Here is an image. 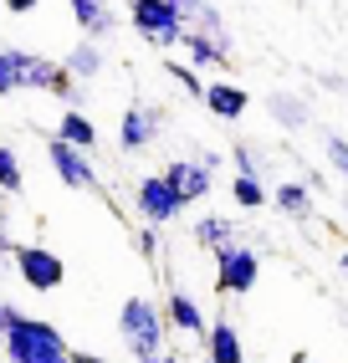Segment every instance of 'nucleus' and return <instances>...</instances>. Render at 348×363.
<instances>
[{
	"mask_svg": "<svg viewBox=\"0 0 348 363\" xmlns=\"http://www.w3.org/2000/svg\"><path fill=\"white\" fill-rule=\"evenodd\" d=\"M0 353L6 363H72V343L62 337V328L46 318H26V312L0 333Z\"/></svg>",
	"mask_w": 348,
	"mask_h": 363,
	"instance_id": "obj_1",
	"label": "nucleus"
},
{
	"mask_svg": "<svg viewBox=\"0 0 348 363\" xmlns=\"http://www.w3.org/2000/svg\"><path fill=\"white\" fill-rule=\"evenodd\" d=\"M118 337H123V348L134 353V363L169 348V323H164L159 302L154 297H129L118 307Z\"/></svg>",
	"mask_w": 348,
	"mask_h": 363,
	"instance_id": "obj_2",
	"label": "nucleus"
},
{
	"mask_svg": "<svg viewBox=\"0 0 348 363\" xmlns=\"http://www.w3.org/2000/svg\"><path fill=\"white\" fill-rule=\"evenodd\" d=\"M129 26L154 46V52H180V36H185V16L169 6V0H129Z\"/></svg>",
	"mask_w": 348,
	"mask_h": 363,
	"instance_id": "obj_3",
	"label": "nucleus"
},
{
	"mask_svg": "<svg viewBox=\"0 0 348 363\" xmlns=\"http://www.w3.org/2000/svg\"><path fill=\"white\" fill-rule=\"evenodd\" d=\"M210 256H215V292L220 297H251V286L261 281V256L251 246H241V240H226Z\"/></svg>",
	"mask_w": 348,
	"mask_h": 363,
	"instance_id": "obj_4",
	"label": "nucleus"
},
{
	"mask_svg": "<svg viewBox=\"0 0 348 363\" xmlns=\"http://www.w3.org/2000/svg\"><path fill=\"white\" fill-rule=\"evenodd\" d=\"M134 210H138L143 225H159V230H164V225H174V220L185 215V200L174 195L169 179L154 169V174H138V184H134Z\"/></svg>",
	"mask_w": 348,
	"mask_h": 363,
	"instance_id": "obj_5",
	"label": "nucleus"
},
{
	"mask_svg": "<svg viewBox=\"0 0 348 363\" xmlns=\"http://www.w3.org/2000/svg\"><path fill=\"white\" fill-rule=\"evenodd\" d=\"M11 277H21L31 292H57L67 281V266L52 246H11Z\"/></svg>",
	"mask_w": 348,
	"mask_h": 363,
	"instance_id": "obj_6",
	"label": "nucleus"
},
{
	"mask_svg": "<svg viewBox=\"0 0 348 363\" xmlns=\"http://www.w3.org/2000/svg\"><path fill=\"white\" fill-rule=\"evenodd\" d=\"M46 164L57 169V179L67 184V189H92L103 184V174H97V164H92V154L87 149H72V143H62L57 133H46Z\"/></svg>",
	"mask_w": 348,
	"mask_h": 363,
	"instance_id": "obj_7",
	"label": "nucleus"
},
{
	"mask_svg": "<svg viewBox=\"0 0 348 363\" xmlns=\"http://www.w3.org/2000/svg\"><path fill=\"white\" fill-rule=\"evenodd\" d=\"M164 133V108L154 103H129L118 118V149L123 154H148Z\"/></svg>",
	"mask_w": 348,
	"mask_h": 363,
	"instance_id": "obj_8",
	"label": "nucleus"
},
{
	"mask_svg": "<svg viewBox=\"0 0 348 363\" xmlns=\"http://www.w3.org/2000/svg\"><path fill=\"white\" fill-rule=\"evenodd\" d=\"M159 174L169 179L174 195L185 200V210H190V205H200V200L210 195V189H215V169H210V164H200L195 154H190V159H169V164L159 169Z\"/></svg>",
	"mask_w": 348,
	"mask_h": 363,
	"instance_id": "obj_9",
	"label": "nucleus"
},
{
	"mask_svg": "<svg viewBox=\"0 0 348 363\" xmlns=\"http://www.w3.org/2000/svg\"><path fill=\"white\" fill-rule=\"evenodd\" d=\"M200 103L210 108V118H220V123H241V118L251 113V92L241 82H226V77H205Z\"/></svg>",
	"mask_w": 348,
	"mask_h": 363,
	"instance_id": "obj_10",
	"label": "nucleus"
},
{
	"mask_svg": "<svg viewBox=\"0 0 348 363\" xmlns=\"http://www.w3.org/2000/svg\"><path fill=\"white\" fill-rule=\"evenodd\" d=\"M159 312H164V323H169V333H185V337H205V312H200V302H195L185 286H169L164 292V302H159Z\"/></svg>",
	"mask_w": 348,
	"mask_h": 363,
	"instance_id": "obj_11",
	"label": "nucleus"
},
{
	"mask_svg": "<svg viewBox=\"0 0 348 363\" xmlns=\"http://www.w3.org/2000/svg\"><path fill=\"white\" fill-rule=\"evenodd\" d=\"M67 11H72V21H77V31L92 36V41H108L123 26L118 11H113V0H67Z\"/></svg>",
	"mask_w": 348,
	"mask_h": 363,
	"instance_id": "obj_12",
	"label": "nucleus"
},
{
	"mask_svg": "<svg viewBox=\"0 0 348 363\" xmlns=\"http://www.w3.org/2000/svg\"><path fill=\"white\" fill-rule=\"evenodd\" d=\"M205 363H246V343H241V333L231 318H215L205 323Z\"/></svg>",
	"mask_w": 348,
	"mask_h": 363,
	"instance_id": "obj_13",
	"label": "nucleus"
},
{
	"mask_svg": "<svg viewBox=\"0 0 348 363\" xmlns=\"http://www.w3.org/2000/svg\"><path fill=\"white\" fill-rule=\"evenodd\" d=\"M180 52H185V67H195V72H215V67H226V62H231V46H220L215 36L195 31V26H185Z\"/></svg>",
	"mask_w": 348,
	"mask_h": 363,
	"instance_id": "obj_14",
	"label": "nucleus"
},
{
	"mask_svg": "<svg viewBox=\"0 0 348 363\" xmlns=\"http://www.w3.org/2000/svg\"><path fill=\"white\" fill-rule=\"evenodd\" d=\"M266 113H271V123H277L282 133H303V128L312 123V108H308V98H297V92H287V87L266 92Z\"/></svg>",
	"mask_w": 348,
	"mask_h": 363,
	"instance_id": "obj_15",
	"label": "nucleus"
},
{
	"mask_svg": "<svg viewBox=\"0 0 348 363\" xmlns=\"http://www.w3.org/2000/svg\"><path fill=\"white\" fill-rule=\"evenodd\" d=\"M103 67H108V52H103V41H92V36H77V46L62 57V72H67V77H77V82L103 77Z\"/></svg>",
	"mask_w": 348,
	"mask_h": 363,
	"instance_id": "obj_16",
	"label": "nucleus"
},
{
	"mask_svg": "<svg viewBox=\"0 0 348 363\" xmlns=\"http://www.w3.org/2000/svg\"><path fill=\"white\" fill-rule=\"evenodd\" d=\"M266 205H277L287 220H312V189L303 179H282L277 189H266Z\"/></svg>",
	"mask_w": 348,
	"mask_h": 363,
	"instance_id": "obj_17",
	"label": "nucleus"
},
{
	"mask_svg": "<svg viewBox=\"0 0 348 363\" xmlns=\"http://www.w3.org/2000/svg\"><path fill=\"white\" fill-rule=\"evenodd\" d=\"M52 133H57L62 143H72V149H87V154L97 149V123H92V113H82V108H67L62 123H57Z\"/></svg>",
	"mask_w": 348,
	"mask_h": 363,
	"instance_id": "obj_18",
	"label": "nucleus"
},
{
	"mask_svg": "<svg viewBox=\"0 0 348 363\" xmlns=\"http://www.w3.org/2000/svg\"><path fill=\"white\" fill-rule=\"evenodd\" d=\"M226 240H236V220H226V215H200V220H195V246L215 251V246H226Z\"/></svg>",
	"mask_w": 348,
	"mask_h": 363,
	"instance_id": "obj_19",
	"label": "nucleus"
},
{
	"mask_svg": "<svg viewBox=\"0 0 348 363\" xmlns=\"http://www.w3.org/2000/svg\"><path fill=\"white\" fill-rule=\"evenodd\" d=\"M26 189V174H21V154L11 143H0V195H21Z\"/></svg>",
	"mask_w": 348,
	"mask_h": 363,
	"instance_id": "obj_20",
	"label": "nucleus"
},
{
	"mask_svg": "<svg viewBox=\"0 0 348 363\" xmlns=\"http://www.w3.org/2000/svg\"><path fill=\"white\" fill-rule=\"evenodd\" d=\"M231 200H236L241 210H261V205H266V184H261L256 174H236V179H231Z\"/></svg>",
	"mask_w": 348,
	"mask_h": 363,
	"instance_id": "obj_21",
	"label": "nucleus"
},
{
	"mask_svg": "<svg viewBox=\"0 0 348 363\" xmlns=\"http://www.w3.org/2000/svg\"><path fill=\"white\" fill-rule=\"evenodd\" d=\"M21 92V67H16V46H0V98Z\"/></svg>",
	"mask_w": 348,
	"mask_h": 363,
	"instance_id": "obj_22",
	"label": "nucleus"
},
{
	"mask_svg": "<svg viewBox=\"0 0 348 363\" xmlns=\"http://www.w3.org/2000/svg\"><path fill=\"white\" fill-rule=\"evenodd\" d=\"M322 154H328L333 174H343V179H348V138H343V133H322Z\"/></svg>",
	"mask_w": 348,
	"mask_h": 363,
	"instance_id": "obj_23",
	"label": "nucleus"
},
{
	"mask_svg": "<svg viewBox=\"0 0 348 363\" xmlns=\"http://www.w3.org/2000/svg\"><path fill=\"white\" fill-rule=\"evenodd\" d=\"M164 72H169V77H174V82H180V87L190 92V98H200L205 77H200V72H195V67H185V62H169V57H164Z\"/></svg>",
	"mask_w": 348,
	"mask_h": 363,
	"instance_id": "obj_24",
	"label": "nucleus"
},
{
	"mask_svg": "<svg viewBox=\"0 0 348 363\" xmlns=\"http://www.w3.org/2000/svg\"><path fill=\"white\" fill-rule=\"evenodd\" d=\"M231 164H236V174H256L261 179V154L251 143H231Z\"/></svg>",
	"mask_w": 348,
	"mask_h": 363,
	"instance_id": "obj_25",
	"label": "nucleus"
},
{
	"mask_svg": "<svg viewBox=\"0 0 348 363\" xmlns=\"http://www.w3.org/2000/svg\"><path fill=\"white\" fill-rule=\"evenodd\" d=\"M169 6L185 16V26H195V21H200V16H205V11L215 6V0H169Z\"/></svg>",
	"mask_w": 348,
	"mask_h": 363,
	"instance_id": "obj_26",
	"label": "nucleus"
},
{
	"mask_svg": "<svg viewBox=\"0 0 348 363\" xmlns=\"http://www.w3.org/2000/svg\"><path fill=\"white\" fill-rule=\"evenodd\" d=\"M138 251H143L148 261H159V251H164V246H159V225H138Z\"/></svg>",
	"mask_w": 348,
	"mask_h": 363,
	"instance_id": "obj_27",
	"label": "nucleus"
},
{
	"mask_svg": "<svg viewBox=\"0 0 348 363\" xmlns=\"http://www.w3.org/2000/svg\"><path fill=\"white\" fill-rule=\"evenodd\" d=\"M11 246H16V240H11V230L0 225V281L11 277Z\"/></svg>",
	"mask_w": 348,
	"mask_h": 363,
	"instance_id": "obj_28",
	"label": "nucleus"
},
{
	"mask_svg": "<svg viewBox=\"0 0 348 363\" xmlns=\"http://www.w3.org/2000/svg\"><path fill=\"white\" fill-rule=\"evenodd\" d=\"M0 6H6V16H31L41 0H0Z\"/></svg>",
	"mask_w": 348,
	"mask_h": 363,
	"instance_id": "obj_29",
	"label": "nucleus"
},
{
	"mask_svg": "<svg viewBox=\"0 0 348 363\" xmlns=\"http://www.w3.org/2000/svg\"><path fill=\"white\" fill-rule=\"evenodd\" d=\"M72 363H113V358H103V353H87V348H72Z\"/></svg>",
	"mask_w": 348,
	"mask_h": 363,
	"instance_id": "obj_30",
	"label": "nucleus"
},
{
	"mask_svg": "<svg viewBox=\"0 0 348 363\" xmlns=\"http://www.w3.org/2000/svg\"><path fill=\"white\" fill-rule=\"evenodd\" d=\"M138 363H185V358L169 353V348H159V353H148V358H138Z\"/></svg>",
	"mask_w": 348,
	"mask_h": 363,
	"instance_id": "obj_31",
	"label": "nucleus"
},
{
	"mask_svg": "<svg viewBox=\"0 0 348 363\" xmlns=\"http://www.w3.org/2000/svg\"><path fill=\"white\" fill-rule=\"evenodd\" d=\"M16 318H21V307H11V302H0V333H6V328H11Z\"/></svg>",
	"mask_w": 348,
	"mask_h": 363,
	"instance_id": "obj_32",
	"label": "nucleus"
},
{
	"mask_svg": "<svg viewBox=\"0 0 348 363\" xmlns=\"http://www.w3.org/2000/svg\"><path fill=\"white\" fill-rule=\"evenodd\" d=\"M338 272H343V277H348V251H343V256H338Z\"/></svg>",
	"mask_w": 348,
	"mask_h": 363,
	"instance_id": "obj_33",
	"label": "nucleus"
},
{
	"mask_svg": "<svg viewBox=\"0 0 348 363\" xmlns=\"http://www.w3.org/2000/svg\"><path fill=\"white\" fill-rule=\"evenodd\" d=\"M343 215H348V195H343Z\"/></svg>",
	"mask_w": 348,
	"mask_h": 363,
	"instance_id": "obj_34",
	"label": "nucleus"
},
{
	"mask_svg": "<svg viewBox=\"0 0 348 363\" xmlns=\"http://www.w3.org/2000/svg\"><path fill=\"white\" fill-rule=\"evenodd\" d=\"M292 363H308V358H292Z\"/></svg>",
	"mask_w": 348,
	"mask_h": 363,
	"instance_id": "obj_35",
	"label": "nucleus"
}]
</instances>
